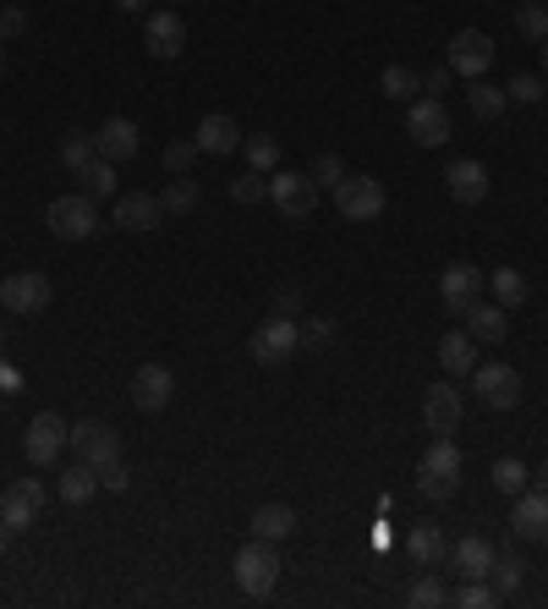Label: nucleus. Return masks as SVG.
Instances as JSON below:
<instances>
[{"mask_svg": "<svg viewBox=\"0 0 548 609\" xmlns=\"http://www.w3.org/2000/svg\"><path fill=\"white\" fill-rule=\"evenodd\" d=\"M450 604H460V609H488V604H499V593H493V582H460V587L450 593Z\"/></svg>", "mask_w": 548, "mask_h": 609, "instance_id": "41", "label": "nucleus"}, {"mask_svg": "<svg viewBox=\"0 0 548 609\" xmlns=\"http://www.w3.org/2000/svg\"><path fill=\"white\" fill-rule=\"evenodd\" d=\"M100 489H110V494H127V489H132V467H127V461H110V467H100Z\"/></svg>", "mask_w": 548, "mask_h": 609, "instance_id": "46", "label": "nucleus"}, {"mask_svg": "<svg viewBox=\"0 0 548 609\" xmlns=\"http://www.w3.org/2000/svg\"><path fill=\"white\" fill-rule=\"evenodd\" d=\"M198 154H203V149H198L193 138H187V143L176 138V143H165V171H171V176H193V160H198Z\"/></svg>", "mask_w": 548, "mask_h": 609, "instance_id": "43", "label": "nucleus"}, {"mask_svg": "<svg viewBox=\"0 0 548 609\" xmlns=\"http://www.w3.org/2000/svg\"><path fill=\"white\" fill-rule=\"evenodd\" d=\"M450 78H455L450 67H433V72H422V94H433V100H439V94L450 89Z\"/></svg>", "mask_w": 548, "mask_h": 609, "instance_id": "48", "label": "nucleus"}, {"mask_svg": "<svg viewBox=\"0 0 548 609\" xmlns=\"http://www.w3.org/2000/svg\"><path fill=\"white\" fill-rule=\"evenodd\" d=\"M335 209H340V220L368 226V220L384 215V187H378L373 176H346V182L335 187Z\"/></svg>", "mask_w": 548, "mask_h": 609, "instance_id": "11", "label": "nucleus"}, {"mask_svg": "<svg viewBox=\"0 0 548 609\" xmlns=\"http://www.w3.org/2000/svg\"><path fill=\"white\" fill-rule=\"evenodd\" d=\"M482 286H488V275H482L477 264H450V269L439 275V297H444L450 313H466V308L482 297Z\"/></svg>", "mask_w": 548, "mask_h": 609, "instance_id": "17", "label": "nucleus"}, {"mask_svg": "<svg viewBox=\"0 0 548 609\" xmlns=\"http://www.w3.org/2000/svg\"><path fill=\"white\" fill-rule=\"evenodd\" d=\"M526 291H532V286H526V275H521V269H493V302H499L504 313H510V308H521V302H526Z\"/></svg>", "mask_w": 548, "mask_h": 609, "instance_id": "36", "label": "nucleus"}, {"mask_svg": "<svg viewBox=\"0 0 548 609\" xmlns=\"http://www.w3.org/2000/svg\"><path fill=\"white\" fill-rule=\"evenodd\" d=\"M50 505V489L39 478H12L7 489H0V521H12L18 532Z\"/></svg>", "mask_w": 548, "mask_h": 609, "instance_id": "9", "label": "nucleus"}, {"mask_svg": "<svg viewBox=\"0 0 548 609\" xmlns=\"http://www.w3.org/2000/svg\"><path fill=\"white\" fill-rule=\"evenodd\" d=\"M543 78H548V39H543Z\"/></svg>", "mask_w": 548, "mask_h": 609, "instance_id": "55", "label": "nucleus"}, {"mask_svg": "<svg viewBox=\"0 0 548 609\" xmlns=\"http://www.w3.org/2000/svg\"><path fill=\"white\" fill-rule=\"evenodd\" d=\"M116 7H121V12H127V18H138V12H143V7H149V0H116Z\"/></svg>", "mask_w": 548, "mask_h": 609, "instance_id": "52", "label": "nucleus"}, {"mask_svg": "<svg viewBox=\"0 0 548 609\" xmlns=\"http://www.w3.org/2000/svg\"><path fill=\"white\" fill-rule=\"evenodd\" d=\"M378 89H384V100H395V105H411L417 94H422V72H411V67H384L378 72Z\"/></svg>", "mask_w": 548, "mask_h": 609, "instance_id": "29", "label": "nucleus"}, {"mask_svg": "<svg viewBox=\"0 0 548 609\" xmlns=\"http://www.w3.org/2000/svg\"><path fill=\"white\" fill-rule=\"evenodd\" d=\"M439 368H444L450 379L471 374V368H477V341H471L466 330H444V341H439Z\"/></svg>", "mask_w": 548, "mask_h": 609, "instance_id": "26", "label": "nucleus"}, {"mask_svg": "<svg viewBox=\"0 0 548 609\" xmlns=\"http://www.w3.org/2000/svg\"><path fill=\"white\" fill-rule=\"evenodd\" d=\"M56 302V286H50V275H39V269H18V275H7L0 280V308L7 313H45Z\"/></svg>", "mask_w": 548, "mask_h": 609, "instance_id": "4", "label": "nucleus"}, {"mask_svg": "<svg viewBox=\"0 0 548 609\" xmlns=\"http://www.w3.org/2000/svg\"><path fill=\"white\" fill-rule=\"evenodd\" d=\"M504 100H510V105H537V100H543V78H532V72H515V78L504 83Z\"/></svg>", "mask_w": 548, "mask_h": 609, "instance_id": "42", "label": "nucleus"}, {"mask_svg": "<svg viewBox=\"0 0 548 609\" xmlns=\"http://www.w3.org/2000/svg\"><path fill=\"white\" fill-rule=\"evenodd\" d=\"M0 78H7V39H0Z\"/></svg>", "mask_w": 548, "mask_h": 609, "instance_id": "54", "label": "nucleus"}, {"mask_svg": "<svg viewBox=\"0 0 548 609\" xmlns=\"http://www.w3.org/2000/svg\"><path fill=\"white\" fill-rule=\"evenodd\" d=\"M510 527H515L526 543H548V494H543V489H521V494H515V510H510Z\"/></svg>", "mask_w": 548, "mask_h": 609, "instance_id": "22", "label": "nucleus"}, {"mask_svg": "<svg viewBox=\"0 0 548 609\" xmlns=\"http://www.w3.org/2000/svg\"><path fill=\"white\" fill-rule=\"evenodd\" d=\"M488 565H493V543L482 532H466L460 543H450V571L460 582H488Z\"/></svg>", "mask_w": 548, "mask_h": 609, "instance_id": "21", "label": "nucleus"}, {"mask_svg": "<svg viewBox=\"0 0 548 609\" xmlns=\"http://www.w3.org/2000/svg\"><path fill=\"white\" fill-rule=\"evenodd\" d=\"M78 182H83V193H89L94 204H100V198H116V165H110V160H100V154L78 171Z\"/></svg>", "mask_w": 548, "mask_h": 609, "instance_id": "32", "label": "nucleus"}, {"mask_svg": "<svg viewBox=\"0 0 548 609\" xmlns=\"http://www.w3.org/2000/svg\"><path fill=\"white\" fill-rule=\"evenodd\" d=\"M247 352L258 357V363H291L296 352H302V341H296V319H285V313H269L258 330H253V341H247Z\"/></svg>", "mask_w": 548, "mask_h": 609, "instance_id": "7", "label": "nucleus"}, {"mask_svg": "<svg viewBox=\"0 0 548 609\" xmlns=\"http://www.w3.org/2000/svg\"><path fill=\"white\" fill-rule=\"evenodd\" d=\"M193 143H198L203 154H231V149H242V127H236L225 111H209V116L198 122Z\"/></svg>", "mask_w": 548, "mask_h": 609, "instance_id": "25", "label": "nucleus"}, {"mask_svg": "<svg viewBox=\"0 0 548 609\" xmlns=\"http://www.w3.org/2000/svg\"><path fill=\"white\" fill-rule=\"evenodd\" d=\"M0 390L18 395V390H23V374H18V368H0Z\"/></svg>", "mask_w": 548, "mask_h": 609, "instance_id": "50", "label": "nucleus"}, {"mask_svg": "<svg viewBox=\"0 0 548 609\" xmlns=\"http://www.w3.org/2000/svg\"><path fill=\"white\" fill-rule=\"evenodd\" d=\"M493 489L515 499L521 489H532V467H526L521 456H499V461H493Z\"/></svg>", "mask_w": 548, "mask_h": 609, "instance_id": "33", "label": "nucleus"}, {"mask_svg": "<svg viewBox=\"0 0 548 609\" xmlns=\"http://www.w3.org/2000/svg\"><path fill=\"white\" fill-rule=\"evenodd\" d=\"M460 489V450H455V439L450 434H433V445L422 450V461H417V494L422 499H450Z\"/></svg>", "mask_w": 548, "mask_h": 609, "instance_id": "1", "label": "nucleus"}, {"mask_svg": "<svg viewBox=\"0 0 548 609\" xmlns=\"http://www.w3.org/2000/svg\"><path fill=\"white\" fill-rule=\"evenodd\" d=\"M307 176H313V187H329V193H335V187L346 182V160H340V154H318Z\"/></svg>", "mask_w": 548, "mask_h": 609, "instance_id": "44", "label": "nucleus"}, {"mask_svg": "<svg viewBox=\"0 0 548 609\" xmlns=\"http://www.w3.org/2000/svg\"><path fill=\"white\" fill-rule=\"evenodd\" d=\"M121 231H132V237H143V231H154L160 220H165V204L154 198V193H121L116 198V215H110Z\"/></svg>", "mask_w": 548, "mask_h": 609, "instance_id": "20", "label": "nucleus"}, {"mask_svg": "<svg viewBox=\"0 0 548 609\" xmlns=\"http://www.w3.org/2000/svg\"><path fill=\"white\" fill-rule=\"evenodd\" d=\"M143 45H149V56H160V61H176L182 50H187V23H182V12H149V23H143Z\"/></svg>", "mask_w": 548, "mask_h": 609, "instance_id": "14", "label": "nucleus"}, {"mask_svg": "<svg viewBox=\"0 0 548 609\" xmlns=\"http://www.w3.org/2000/svg\"><path fill=\"white\" fill-rule=\"evenodd\" d=\"M45 226H50L61 242H89L105 220H100V204H94L89 193H67V198H56V204L45 209Z\"/></svg>", "mask_w": 548, "mask_h": 609, "instance_id": "3", "label": "nucleus"}, {"mask_svg": "<svg viewBox=\"0 0 548 609\" xmlns=\"http://www.w3.org/2000/svg\"><path fill=\"white\" fill-rule=\"evenodd\" d=\"M406 604H411V609H439V604H450V587H444V582L428 571V576H417V582H411Z\"/></svg>", "mask_w": 548, "mask_h": 609, "instance_id": "39", "label": "nucleus"}, {"mask_svg": "<svg viewBox=\"0 0 548 609\" xmlns=\"http://www.w3.org/2000/svg\"><path fill=\"white\" fill-rule=\"evenodd\" d=\"M460 412H466V401H460L455 379H444V384H433V390L422 395V423H428V434H455V428H460Z\"/></svg>", "mask_w": 548, "mask_h": 609, "instance_id": "18", "label": "nucleus"}, {"mask_svg": "<svg viewBox=\"0 0 548 609\" xmlns=\"http://www.w3.org/2000/svg\"><path fill=\"white\" fill-rule=\"evenodd\" d=\"M269 198L285 220H307L318 209V187L307 171H269Z\"/></svg>", "mask_w": 548, "mask_h": 609, "instance_id": "6", "label": "nucleus"}, {"mask_svg": "<svg viewBox=\"0 0 548 609\" xmlns=\"http://www.w3.org/2000/svg\"><path fill=\"white\" fill-rule=\"evenodd\" d=\"M296 308H302V286H285V291H275V313H285V319H291Z\"/></svg>", "mask_w": 548, "mask_h": 609, "instance_id": "49", "label": "nucleus"}, {"mask_svg": "<svg viewBox=\"0 0 548 609\" xmlns=\"http://www.w3.org/2000/svg\"><path fill=\"white\" fill-rule=\"evenodd\" d=\"M406 133H411V143L417 149H439V143H450V111L433 100V94H417L411 100V111H406Z\"/></svg>", "mask_w": 548, "mask_h": 609, "instance_id": "10", "label": "nucleus"}, {"mask_svg": "<svg viewBox=\"0 0 548 609\" xmlns=\"http://www.w3.org/2000/svg\"><path fill=\"white\" fill-rule=\"evenodd\" d=\"M231 198H236V204H264V198H269V176H264V171L236 176V182H231Z\"/></svg>", "mask_w": 548, "mask_h": 609, "instance_id": "45", "label": "nucleus"}, {"mask_svg": "<svg viewBox=\"0 0 548 609\" xmlns=\"http://www.w3.org/2000/svg\"><path fill=\"white\" fill-rule=\"evenodd\" d=\"M12 538H18V527H12V521H0V549H12Z\"/></svg>", "mask_w": 548, "mask_h": 609, "instance_id": "53", "label": "nucleus"}, {"mask_svg": "<svg viewBox=\"0 0 548 609\" xmlns=\"http://www.w3.org/2000/svg\"><path fill=\"white\" fill-rule=\"evenodd\" d=\"M532 489H543V494H548V456L537 461V472H532Z\"/></svg>", "mask_w": 548, "mask_h": 609, "instance_id": "51", "label": "nucleus"}, {"mask_svg": "<svg viewBox=\"0 0 548 609\" xmlns=\"http://www.w3.org/2000/svg\"><path fill=\"white\" fill-rule=\"evenodd\" d=\"M460 319H466V335H471L477 346H499V341L510 335V313H504L499 302H482V297H477Z\"/></svg>", "mask_w": 548, "mask_h": 609, "instance_id": "23", "label": "nucleus"}, {"mask_svg": "<svg viewBox=\"0 0 548 609\" xmlns=\"http://www.w3.org/2000/svg\"><path fill=\"white\" fill-rule=\"evenodd\" d=\"M406 554H411V565H422V571L444 565V560H450V538H444V527H439V521H417V527L406 532Z\"/></svg>", "mask_w": 548, "mask_h": 609, "instance_id": "24", "label": "nucleus"}, {"mask_svg": "<svg viewBox=\"0 0 548 609\" xmlns=\"http://www.w3.org/2000/svg\"><path fill=\"white\" fill-rule=\"evenodd\" d=\"M242 154H247V171H280V143H275V133H253V138H242Z\"/></svg>", "mask_w": 548, "mask_h": 609, "instance_id": "31", "label": "nucleus"}, {"mask_svg": "<svg viewBox=\"0 0 548 609\" xmlns=\"http://www.w3.org/2000/svg\"><path fill=\"white\" fill-rule=\"evenodd\" d=\"M444 67L455 72V78H482L488 67H493V39L482 34V28H460L455 39H450V50H444Z\"/></svg>", "mask_w": 548, "mask_h": 609, "instance_id": "8", "label": "nucleus"}, {"mask_svg": "<svg viewBox=\"0 0 548 609\" xmlns=\"http://www.w3.org/2000/svg\"><path fill=\"white\" fill-rule=\"evenodd\" d=\"M56 494H61L67 505H89V499L100 494V467H89V461H72V467L56 478Z\"/></svg>", "mask_w": 548, "mask_h": 609, "instance_id": "27", "label": "nucleus"}, {"mask_svg": "<svg viewBox=\"0 0 548 609\" xmlns=\"http://www.w3.org/2000/svg\"><path fill=\"white\" fill-rule=\"evenodd\" d=\"M515 34H521L526 45H543V39H548V7H543V0H521V7H515Z\"/></svg>", "mask_w": 548, "mask_h": 609, "instance_id": "34", "label": "nucleus"}, {"mask_svg": "<svg viewBox=\"0 0 548 609\" xmlns=\"http://www.w3.org/2000/svg\"><path fill=\"white\" fill-rule=\"evenodd\" d=\"M94 154H100V149H94V133H67V138H61V165H67L72 176H78Z\"/></svg>", "mask_w": 548, "mask_h": 609, "instance_id": "38", "label": "nucleus"}, {"mask_svg": "<svg viewBox=\"0 0 548 609\" xmlns=\"http://www.w3.org/2000/svg\"><path fill=\"white\" fill-rule=\"evenodd\" d=\"M291 532H296V510H291V505H258V510H253V538L280 543V538H291Z\"/></svg>", "mask_w": 548, "mask_h": 609, "instance_id": "28", "label": "nucleus"}, {"mask_svg": "<svg viewBox=\"0 0 548 609\" xmlns=\"http://www.w3.org/2000/svg\"><path fill=\"white\" fill-rule=\"evenodd\" d=\"M198 198H203V193H198V182H193V176H171V187H165V198H160V204H165V215H193V209H198Z\"/></svg>", "mask_w": 548, "mask_h": 609, "instance_id": "37", "label": "nucleus"}, {"mask_svg": "<svg viewBox=\"0 0 548 609\" xmlns=\"http://www.w3.org/2000/svg\"><path fill=\"white\" fill-rule=\"evenodd\" d=\"M23 34H28V12H23V7H7V12H0V39L12 45V39H23Z\"/></svg>", "mask_w": 548, "mask_h": 609, "instance_id": "47", "label": "nucleus"}, {"mask_svg": "<svg viewBox=\"0 0 548 609\" xmlns=\"http://www.w3.org/2000/svg\"><path fill=\"white\" fill-rule=\"evenodd\" d=\"M471 390L482 395V406L510 412V406L521 401V374H515L510 363H477V368H471Z\"/></svg>", "mask_w": 548, "mask_h": 609, "instance_id": "12", "label": "nucleus"}, {"mask_svg": "<svg viewBox=\"0 0 548 609\" xmlns=\"http://www.w3.org/2000/svg\"><path fill=\"white\" fill-rule=\"evenodd\" d=\"M67 439H72V423L56 417V412H39V417L28 423V434H23V450H28L34 467H50V461L67 450Z\"/></svg>", "mask_w": 548, "mask_h": 609, "instance_id": "13", "label": "nucleus"}, {"mask_svg": "<svg viewBox=\"0 0 548 609\" xmlns=\"http://www.w3.org/2000/svg\"><path fill=\"white\" fill-rule=\"evenodd\" d=\"M94 149H100V160L121 165V160H132V154L143 149V133H138V122H127V116H110V122H100V133H94Z\"/></svg>", "mask_w": 548, "mask_h": 609, "instance_id": "19", "label": "nucleus"}, {"mask_svg": "<svg viewBox=\"0 0 548 609\" xmlns=\"http://www.w3.org/2000/svg\"><path fill=\"white\" fill-rule=\"evenodd\" d=\"M296 341H302L307 352H329V346H335V319L313 313L307 324H296Z\"/></svg>", "mask_w": 548, "mask_h": 609, "instance_id": "40", "label": "nucleus"}, {"mask_svg": "<svg viewBox=\"0 0 548 609\" xmlns=\"http://www.w3.org/2000/svg\"><path fill=\"white\" fill-rule=\"evenodd\" d=\"M67 450L78 461H89V467H110V461H121V434L110 423H100V417H83V423H72Z\"/></svg>", "mask_w": 548, "mask_h": 609, "instance_id": "5", "label": "nucleus"}, {"mask_svg": "<svg viewBox=\"0 0 548 609\" xmlns=\"http://www.w3.org/2000/svg\"><path fill=\"white\" fill-rule=\"evenodd\" d=\"M488 187H493V176H488L482 160H455V165L444 171V193H450L455 204H466V209H477V204L488 198Z\"/></svg>", "mask_w": 548, "mask_h": 609, "instance_id": "16", "label": "nucleus"}, {"mask_svg": "<svg viewBox=\"0 0 548 609\" xmlns=\"http://www.w3.org/2000/svg\"><path fill=\"white\" fill-rule=\"evenodd\" d=\"M280 549L269 543V538H253V543H242L236 549V560H231V576H236V587L247 593V598H269L275 587H280Z\"/></svg>", "mask_w": 548, "mask_h": 609, "instance_id": "2", "label": "nucleus"}, {"mask_svg": "<svg viewBox=\"0 0 548 609\" xmlns=\"http://www.w3.org/2000/svg\"><path fill=\"white\" fill-rule=\"evenodd\" d=\"M171 395H176V374H171L165 363H143V368L132 374V406H138V412H165Z\"/></svg>", "mask_w": 548, "mask_h": 609, "instance_id": "15", "label": "nucleus"}, {"mask_svg": "<svg viewBox=\"0 0 548 609\" xmlns=\"http://www.w3.org/2000/svg\"><path fill=\"white\" fill-rule=\"evenodd\" d=\"M488 582H493V593H499V598H504V593H515V587L526 582V560H521V554H493Z\"/></svg>", "mask_w": 548, "mask_h": 609, "instance_id": "35", "label": "nucleus"}, {"mask_svg": "<svg viewBox=\"0 0 548 609\" xmlns=\"http://www.w3.org/2000/svg\"><path fill=\"white\" fill-rule=\"evenodd\" d=\"M466 105H471L477 122H499L510 100H504V89H493L488 78H471V83H466Z\"/></svg>", "mask_w": 548, "mask_h": 609, "instance_id": "30", "label": "nucleus"}]
</instances>
